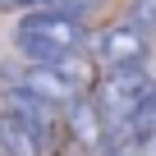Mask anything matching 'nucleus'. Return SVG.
I'll return each instance as SVG.
<instances>
[{
  "label": "nucleus",
  "instance_id": "1",
  "mask_svg": "<svg viewBox=\"0 0 156 156\" xmlns=\"http://www.w3.org/2000/svg\"><path fill=\"white\" fill-rule=\"evenodd\" d=\"M83 37H87V32H83L78 19H64V14H51V9H28V14H19V23H14V51H19L32 69H51L55 60L78 55Z\"/></svg>",
  "mask_w": 156,
  "mask_h": 156
},
{
  "label": "nucleus",
  "instance_id": "2",
  "mask_svg": "<svg viewBox=\"0 0 156 156\" xmlns=\"http://www.w3.org/2000/svg\"><path fill=\"white\" fill-rule=\"evenodd\" d=\"M151 87H156V78H147L142 69H119V73H106L97 83L92 106L101 115V129H110V142L119 138V129L129 124V115L151 97Z\"/></svg>",
  "mask_w": 156,
  "mask_h": 156
},
{
  "label": "nucleus",
  "instance_id": "3",
  "mask_svg": "<svg viewBox=\"0 0 156 156\" xmlns=\"http://www.w3.org/2000/svg\"><path fill=\"white\" fill-rule=\"evenodd\" d=\"M97 55H101V64H106L110 73H119V69H142V60H147V37H142L138 28H129V23H110V28L101 32V41H97Z\"/></svg>",
  "mask_w": 156,
  "mask_h": 156
},
{
  "label": "nucleus",
  "instance_id": "4",
  "mask_svg": "<svg viewBox=\"0 0 156 156\" xmlns=\"http://www.w3.org/2000/svg\"><path fill=\"white\" fill-rule=\"evenodd\" d=\"M5 78H9V87H19V92L37 97V101H41V106H51V110H64L73 97H83L73 83H64L55 69H32V64H23V69H14V73H5Z\"/></svg>",
  "mask_w": 156,
  "mask_h": 156
},
{
  "label": "nucleus",
  "instance_id": "5",
  "mask_svg": "<svg viewBox=\"0 0 156 156\" xmlns=\"http://www.w3.org/2000/svg\"><path fill=\"white\" fill-rule=\"evenodd\" d=\"M5 115H14L41 147H51V138H55V119H60V110H51V106H41L37 97H28V92H19V87H9L5 92Z\"/></svg>",
  "mask_w": 156,
  "mask_h": 156
},
{
  "label": "nucleus",
  "instance_id": "6",
  "mask_svg": "<svg viewBox=\"0 0 156 156\" xmlns=\"http://www.w3.org/2000/svg\"><path fill=\"white\" fill-rule=\"evenodd\" d=\"M60 115H64V124H69V133H73L78 147H101V142H106V138H101L106 129H101V115H97L92 97H73Z\"/></svg>",
  "mask_w": 156,
  "mask_h": 156
},
{
  "label": "nucleus",
  "instance_id": "7",
  "mask_svg": "<svg viewBox=\"0 0 156 156\" xmlns=\"http://www.w3.org/2000/svg\"><path fill=\"white\" fill-rule=\"evenodd\" d=\"M129 28H138L142 37L156 32V0H129V14H124Z\"/></svg>",
  "mask_w": 156,
  "mask_h": 156
},
{
  "label": "nucleus",
  "instance_id": "8",
  "mask_svg": "<svg viewBox=\"0 0 156 156\" xmlns=\"http://www.w3.org/2000/svg\"><path fill=\"white\" fill-rule=\"evenodd\" d=\"M106 156H133V151H129V147H119V142H110V151H106Z\"/></svg>",
  "mask_w": 156,
  "mask_h": 156
},
{
  "label": "nucleus",
  "instance_id": "9",
  "mask_svg": "<svg viewBox=\"0 0 156 156\" xmlns=\"http://www.w3.org/2000/svg\"><path fill=\"white\" fill-rule=\"evenodd\" d=\"M0 5H5V0H0Z\"/></svg>",
  "mask_w": 156,
  "mask_h": 156
}]
</instances>
